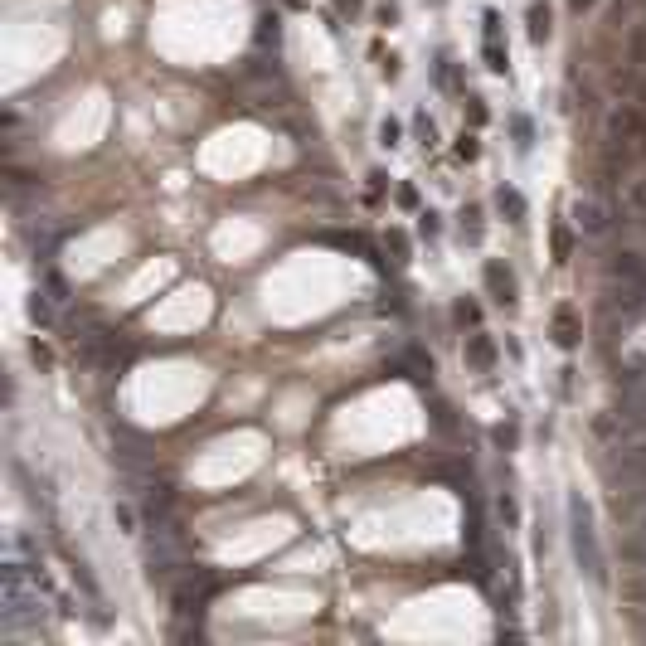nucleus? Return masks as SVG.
<instances>
[{"mask_svg": "<svg viewBox=\"0 0 646 646\" xmlns=\"http://www.w3.org/2000/svg\"><path fill=\"white\" fill-rule=\"evenodd\" d=\"M549 330H554V345H559V350H573V345L583 340V325H578V311H573V306H559Z\"/></svg>", "mask_w": 646, "mask_h": 646, "instance_id": "5", "label": "nucleus"}, {"mask_svg": "<svg viewBox=\"0 0 646 646\" xmlns=\"http://www.w3.org/2000/svg\"><path fill=\"white\" fill-rule=\"evenodd\" d=\"M399 204H404V209H418V189L404 185V189H399Z\"/></svg>", "mask_w": 646, "mask_h": 646, "instance_id": "25", "label": "nucleus"}, {"mask_svg": "<svg viewBox=\"0 0 646 646\" xmlns=\"http://www.w3.org/2000/svg\"><path fill=\"white\" fill-rule=\"evenodd\" d=\"M568 539H573V559L588 573L598 588H608V564H603V544H598V530H593V511L578 491H568Z\"/></svg>", "mask_w": 646, "mask_h": 646, "instance_id": "1", "label": "nucleus"}, {"mask_svg": "<svg viewBox=\"0 0 646 646\" xmlns=\"http://www.w3.org/2000/svg\"><path fill=\"white\" fill-rule=\"evenodd\" d=\"M457 321H462V325H476V321H481L476 301H457Z\"/></svg>", "mask_w": 646, "mask_h": 646, "instance_id": "19", "label": "nucleus"}, {"mask_svg": "<svg viewBox=\"0 0 646 646\" xmlns=\"http://www.w3.org/2000/svg\"><path fill=\"white\" fill-rule=\"evenodd\" d=\"M54 306H58V301L49 292H34V296H29V321L49 325V321H54Z\"/></svg>", "mask_w": 646, "mask_h": 646, "instance_id": "8", "label": "nucleus"}, {"mask_svg": "<svg viewBox=\"0 0 646 646\" xmlns=\"http://www.w3.org/2000/svg\"><path fill=\"white\" fill-rule=\"evenodd\" d=\"M573 224H578L583 234H603V229H608V204L593 199V194H578V199H573Z\"/></svg>", "mask_w": 646, "mask_h": 646, "instance_id": "3", "label": "nucleus"}, {"mask_svg": "<svg viewBox=\"0 0 646 646\" xmlns=\"http://www.w3.org/2000/svg\"><path fill=\"white\" fill-rule=\"evenodd\" d=\"M525 25H530V39L544 44V39H549V5H530V20H525Z\"/></svg>", "mask_w": 646, "mask_h": 646, "instance_id": "9", "label": "nucleus"}, {"mask_svg": "<svg viewBox=\"0 0 646 646\" xmlns=\"http://www.w3.org/2000/svg\"><path fill=\"white\" fill-rule=\"evenodd\" d=\"M389 248H394V263H408V239L399 229H389Z\"/></svg>", "mask_w": 646, "mask_h": 646, "instance_id": "17", "label": "nucleus"}, {"mask_svg": "<svg viewBox=\"0 0 646 646\" xmlns=\"http://www.w3.org/2000/svg\"><path fill=\"white\" fill-rule=\"evenodd\" d=\"M486 68H491V73H506V68H511V58H506V49H501V39H486Z\"/></svg>", "mask_w": 646, "mask_h": 646, "instance_id": "10", "label": "nucleus"}, {"mask_svg": "<svg viewBox=\"0 0 646 646\" xmlns=\"http://www.w3.org/2000/svg\"><path fill=\"white\" fill-rule=\"evenodd\" d=\"M44 292L54 296V301H68V282H63L58 272H44Z\"/></svg>", "mask_w": 646, "mask_h": 646, "instance_id": "14", "label": "nucleus"}, {"mask_svg": "<svg viewBox=\"0 0 646 646\" xmlns=\"http://www.w3.org/2000/svg\"><path fill=\"white\" fill-rule=\"evenodd\" d=\"M501 515H506V525H515V520H520V511H515L511 496H501Z\"/></svg>", "mask_w": 646, "mask_h": 646, "instance_id": "27", "label": "nucleus"}, {"mask_svg": "<svg viewBox=\"0 0 646 646\" xmlns=\"http://www.w3.org/2000/svg\"><path fill=\"white\" fill-rule=\"evenodd\" d=\"M462 234H467V243H481V214H476V209L462 214Z\"/></svg>", "mask_w": 646, "mask_h": 646, "instance_id": "13", "label": "nucleus"}, {"mask_svg": "<svg viewBox=\"0 0 646 646\" xmlns=\"http://www.w3.org/2000/svg\"><path fill=\"white\" fill-rule=\"evenodd\" d=\"M515 136H520V146H530V136H535V127H530V117H515Z\"/></svg>", "mask_w": 646, "mask_h": 646, "instance_id": "23", "label": "nucleus"}, {"mask_svg": "<svg viewBox=\"0 0 646 646\" xmlns=\"http://www.w3.org/2000/svg\"><path fill=\"white\" fill-rule=\"evenodd\" d=\"M379 146H399V122H394V117L379 122Z\"/></svg>", "mask_w": 646, "mask_h": 646, "instance_id": "15", "label": "nucleus"}, {"mask_svg": "<svg viewBox=\"0 0 646 646\" xmlns=\"http://www.w3.org/2000/svg\"><path fill=\"white\" fill-rule=\"evenodd\" d=\"M496 209L511 219V224H520V219H525V194L511 189V185H501V189H496Z\"/></svg>", "mask_w": 646, "mask_h": 646, "instance_id": "7", "label": "nucleus"}, {"mask_svg": "<svg viewBox=\"0 0 646 646\" xmlns=\"http://www.w3.org/2000/svg\"><path fill=\"white\" fill-rule=\"evenodd\" d=\"M413 127H418V136H423V146H432V141H437V132H432V122H428V117H418Z\"/></svg>", "mask_w": 646, "mask_h": 646, "instance_id": "24", "label": "nucleus"}, {"mask_svg": "<svg viewBox=\"0 0 646 646\" xmlns=\"http://www.w3.org/2000/svg\"><path fill=\"white\" fill-rule=\"evenodd\" d=\"M481 25H486V39H501V15H496V10H486Z\"/></svg>", "mask_w": 646, "mask_h": 646, "instance_id": "21", "label": "nucleus"}, {"mask_svg": "<svg viewBox=\"0 0 646 646\" xmlns=\"http://www.w3.org/2000/svg\"><path fill=\"white\" fill-rule=\"evenodd\" d=\"M496 447H515V423H501V428H496Z\"/></svg>", "mask_w": 646, "mask_h": 646, "instance_id": "22", "label": "nucleus"}, {"mask_svg": "<svg viewBox=\"0 0 646 646\" xmlns=\"http://www.w3.org/2000/svg\"><path fill=\"white\" fill-rule=\"evenodd\" d=\"M112 520H117V530H122V535H136V511L127 506V501H117V506H112Z\"/></svg>", "mask_w": 646, "mask_h": 646, "instance_id": "11", "label": "nucleus"}, {"mask_svg": "<svg viewBox=\"0 0 646 646\" xmlns=\"http://www.w3.org/2000/svg\"><path fill=\"white\" fill-rule=\"evenodd\" d=\"M481 282H486V292L496 296L501 306H515V272L506 268V263H496V258H491V263L481 268Z\"/></svg>", "mask_w": 646, "mask_h": 646, "instance_id": "2", "label": "nucleus"}, {"mask_svg": "<svg viewBox=\"0 0 646 646\" xmlns=\"http://www.w3.org/2000/svg\"><path fill=\"white\" fill-rule=\"evenodd\" d=\"M476 151H481V146H476V136L462 132V136H457V156H462V161H476Z\"/></svg>", "mask_w": 646, "mask_h": 646, "instance_id": "16", "label": "nucleus"}, {"mask_svg": "<svg viewBox=\"0 0 646 646\" xmlns=\"http://www.w3.org/2000/svg\"><path fill=\"white\" fill-rule=\"evenodd\" d=\"M437 229H442V224H437V214H432V209H423V214H418V234H423V239H437Z\"/></svg>", "mask_w": 646, "mask_h": 646, "instance_id": "18", "label": "nucleus"}, {"mask_svg": "<svg viewBox=\"0 0 646 646\" xmlns=\"http://www.w3.org/2000/svg\"><path fill=\"white\" fill-rule=\"evenodd\" d=\"M467 365H472L476 375H491V370H496V340L481 335V330L467 335Z\"/></svg>", "mask_w": 646, "mask_h": 646, "instance_id": "6", "label": "nucleus"}, {"mask_svg": "<svg viewBox=\"0 0 646 646\" xmlns=\"http://www.w3.org/2000/svg\"><path fill=\"white\" fill-rule=\"evenodd\" d=\"M258 39H263V44L277 39V20H258Z\"/></svg>", "mask_w": 646, "mask_h": 646, "instance_id": "26", "label": "nucleus"}, {"mask_svg": "<svg viewBox=\"0 0 646 646\" xmlns=\"http://www.w3.org/2000/svg\"><path fill=\"white\" fill-rule=\"evenodd\" d=\"M568 253H573V234L564 224H554V263H568Z\"/></svg>", "mask_w": 646, "mask_h": 646, "instance_id": "12", "label": "nucleus"}, {"mask_svg": "<svg viewBox=\"0 0 646 646\" xmlns=\"http://www.w3.org/2000/svg\"><path fill=\"white\" fill-rule=\"evenodd\" d=\"M389 370L408 375L413 384H432V360L418 350V345H413V350H404V355H394V360H389Z\"/></svg>", "mask_w": 646, "mask_h": 646, "instance_id": "4", "label": "nucleus"}, {"mask_svg": "<svg viewBox=\"0 0 646 646\" xmlns=\"http://www.w3.org/2000/svg\"><path fill=\"white\" fill-rule=\"evenodd\" d=\"M583 5H588V0H573V10H583Z\"/></svg>", "mask_w": 646, "mask_h": 646, "instance_id": "28", "label": "nucleus"}, {"mask_svg": "<svg viewBox=\"0 0 646 646\" xmlns=\"http://www.w3.org/2000/svg\"><path fill=\"white\" fill-rule=\"evenodd\" d=\"M467 117H472V127H481V122H486V103H481V98H467Z\"/></svg>", "mask_w": 646, "mask_h": 646, "instance_id": "20", "label": "nucleus"}]
</instances>
